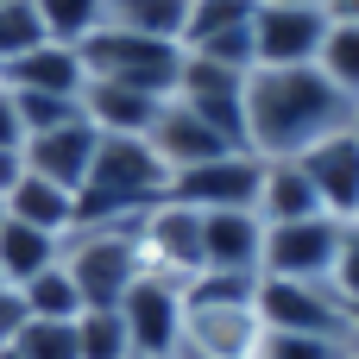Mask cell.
Instances as JSON below:
<instances>
[{"label": "cell", "instance_id": "cell-1", "mask_svg": "<svg viewBox=\"0 0 359 359\" xmlns=\"http://www.w3.org/2000/svg\"><path fill=\"white\" fill-rule=\"evenodd\" d=\"M353 101L316 69H252L246 76V151L252 158H303L316 139L347 133Z\"/></svg>", "mask_w": 359, "mask_h": 359}, {"label": "cell", "instance_id": "cell-2", "mask_svg": "<svg viewBox=\"0 0 359 359\" xmlns=\"http://www.w3.org/2000/svg\"><path fill=\"white\" fill-rule=\"evenodd\" d=\"M57 259H63L82 309H120L126 290L145 278V252H139L133 227H76Z\"/></svg>", "mask_w": 359, "mask_h": 359}, {"label": "cell", "instance_id": "cell-3", "mask_svg": "<svg viewBox=\"0 0 359 359\" xmlns=\"http://www.w3.org/2000/svg\"><path fill=\"white\" fill-rule=\"evenodd\" d=\"M76 57H82L88 82H120V88H139V95H158V101H170L177 76H183V44L139 38V32H120V25H101L95 38H82Z\"/></svg>", "mask_w": 359, "mask_h": 359}, {"label": "cell", "instance_id": "cell-4", "mask_svg": "<svg viewBox=\"0 0 359 359\" xmlns=\"http://www.w3.org/2000/svg\"><path fill=\"white\" fill-rule=\"evenodd\" d=\"M259 341H265L259 297H208V290H183L177 359H259Z\"/></svg>", "mask_w": 359, "mask_h": 359}, {"label": "cell", "instance_id": "cell-5", "mask_svg": "<svg viewBox=\"0 0 359 359\" xmlns=\"http://www.w3.org/2000/svg\"><path fill=\"white\" fill-rule=\"evenodd\" d=\"M259 322H265V334H322V341H347V303L334 297V284L259 278Z\"/></svg>", "mask_w": 359, "mask_h": 359}, {"label": "cell", "instance_id": "cell-6", "mask_svg": "<svg viewBox=\"0 0 359 359\" xmlns=\"http://www.w3.org/2000/svg\"><path fill=\"white\" fill-rule=\"evenodd\" d=\"M341 227H347V221H334V215H309V221L265 227L259 278H303V284H328L334 252H341Z\"/></svg>", "mask_w": 359, "mask_h": 359}, {"label": "cell", "instance_id": "cell-7", "mask_svg": "<svg viewBox=\"0 0 359 359\" xmlns=\"http://www.w3.org/2000/svg\"><path fill=\"white\" fill-rule=\"evenodd\" d=\"M139 252H145V271L170 278V284H189L202 278V208H183V202H151L139 215Z\"/></svg>", "mask_w": 359, "mask_h": 359}, {"label": "cell", "instance_id": "cell-8", "mask_svg": "<svg viewBox=\"0 0 359 359\" xmlns=\"http://www.w3.org/2000/svg\"><path fill=\"white\" fill-rule=\"evenodd\" d=\"M246 76L252 69H227V63H208V57H189L183 50V76H177V95L170 101H183L215 133H227L233 145H246Z\"/></svg>", "mask_w": 359, "mask_h": 359}, {"label": "cell", "instance_id": "cell-9", "mask_svg": "<svg viewBox=\"0 0 359 359\" xmlns=\"http://www.w3.org/2000/svg\"><path fill=\"white\" fill-rule=\"evenodd\" d=\"M120 322H126L133 359H177V334H183V284L145 271V278L126 290Z\"/></svg>", "mask_w": 359, "mask_h": 359}, {"label": "cell", "instance_id": "cell-10", "mask_svg": "<svg viewBox=\"0 0 359 359\" xmlns=\"http://www.w3.org/2000/svg\"><path fill=\"white\" fill-rule=\"evenodd\" d=\"M322 38H328V13L259 0V13H252V69H297V63H316Z\"/></svg>", "mask_w": 359, "mask_h": 359}, {"label": "cell", "instance_id": "cell-11", "mask_svg": "<svg viewBox=\"0 0 359 359\" xmlns=\"http://www.w3.org/2000/svg\"><path fill=\"white\" fill-rule=\"evenodd\" d=\"M259 170H265V158L221 151V158H208L196 170H177L170 177V202L202 208V215H215V208H252L259 202Z\"/></svg>", "mask_w": 359, "mask_h": 359}, {"label": "cell", "instance_id": "cell-12", "mask_svg": "<svg viewBox=\"0 0 359 359\" xmlns=\"http://www.w3.org/2000/svg\"><path fill=\"white\" fill-rule=\"evenodd\" d=\"M297 164H303L309 189H316L322 215H334V221H359V139H353V126L316 139Z\"/></svg>", "mask_w": 359, "mask_h": 359}, {"label": "cell", "instance_id": "cell-13", "mask_svg": "<svg viewBox=\"0 0 359 359\" xmlns=\"http://www.w3.org/2000/svg\"><path fill=\"white\" fill-rule=\"evenodd\" d=\"M95 145H101V133L76 114V120H63V126H50V133H32L25 145H19V158H25V170L32 177H44V183H57V189H82L88 183V164H95Z\"/></svg>", "mask_w": 359, "mask_h": 359}, {"label": "cell", "instance_id": "cell-14", "mask_svg": "<svg viewBox=\"0 0 359 359\" xmlns=\"http://www.w3.org/2000/svg\"><path fill=\"white\" fill-rule=\"evenodd\" d=\"M145 145L158 151V164H164L170 177H177V170H196V164H208V158H221V151H246V145H233L227 133H215L202 114H189L183 101H164V107H158Z\"/></svg>", "mask_w": 359, "mask_h": 359}, {"label": "cell", "instance_id": "cell-15", "mask_svg": "<svg viewBox=\"0 0 359 359\" xmlns=\"http://www.w3.org/2000/svg\"><path fill=\"white\" fill-rule=\"evenodd\" d=\"M0 88H19V95H57V101H82L88 88V69L69 44H32L25 57L0 63Z\"/></svg>", "mask_w": 359, "mask_h": 359}, {"label": "cell", "instance_id": "cell-16", "mask_svg": "<svg viewBox=\"0 0 359 359\" xmlns=\"http://www.w3.org/2000/svg\"><path fill=\"white\" fill-rule=\"evenodd\" d=\"M265 221L252 208H215L202 215V271H259Z\"/></svg>", "mask_w": 359, "mask_h": 359}, {"label": "cell", "instance_id": "cell-17", "mask_svg": "<svg viewBox=\"0 0 359 359\" xmlns=\"http://www.w3.org/2000/svg\"><path fill=\"white\" fill-rule=\"evenodd\" d=\"M252 215H259L265 227H284V221H309V215H322V202H316V189H309V177H303L297 158H265Z\"/></svg>", "mask_w": 359, "mask_h": 359}, {"label": "cell", "instance_id": "cell-18", "mask_svg": "<svg viewBox=\"0 0 359 359\" xmlns=\"http://www.w3.org/2000/svg\"><path fill=\"white\" fill-rule=\"evenodd\" d=\"M158 95H139V88H120V82H88L82 88V120L95 126V133H133V139H145L151 133V120H158Z\"/></svg>", "mask_w": 359, "mask_h": 359}, {"label": "cell", "instance_id": "cell-19", "mask_svg": "<svg viewBox=\"0 0 359 359\" xmlns=\"http://www.w3.org/2000/svg\"><path fill=\"white\" fill-rule=\"evenodd\" d=\"M6 215L25 221V227H38V233H57V240L76 233V196L57 189V183H44V177H32V170L6 189Z\"/></svg>", "mask_w": 359, "mask_h": 359}, {"label": "cell", "instance_id": "cell-20", "mask_svg": "<svg viewBox=\"0 0 359 359\" xmlns=\"http://www.w3.org/2000/svg\"><path fill=\"white\" fill-rule=\"evenodd\" d=\"M57 252H63V240L57 233H38V227H25V221H0V284L6 290H19L25 278H38L44 265H57Z\"/></svg>", "mask_w": 359, "mask_h": 359}, {"label": "cell", "instance_id": "cell-21", "mask_svg": "<svg viewBox=\"0 0 359 359\" xmlns=\"http://www.w3.org/2000/svg\"><path fill=\"white\" fill-rule=\"evenodd\" d=\"M101 25H120V32H139V38L183 44V32H189V0H107Z\"/></svg>", "mask_w": 359, "mask_h": 359}, {"label": "cell", "instance_id": "cell-22", "mask_svg": "<svg viewBox=\"0 0 359 359\" xmlns=\"http://www.w3.org/2000/svg\"><path fill=\"white\" fill-rule=\"evenodd\" d=\"M19 303H25V316H38V322H76V316H82V297H76L63 259L44 265L38 278H25V284H19Z\"/></svg>", "mask_w": 359, "mask_h": 359}, {"label": "cell", "instance_id": "cell-23", "mask_svg": "<svg viewBox=\"0 0 359 359\" xmlns=\"http://www.w3.org/2000/svg\"><path fill=\"white\" fill-rule=\"evenodd\" d=\"M316 69H322L347 101H359V19H328V38H322V50H316Z\"/></svg>", "mask_w": 359, "mask_h": 359}, {"label": "cell", "instance_id": "cell-24", "mask_svg": "<svg viewBox=\"0 0 359 359\" xmlns=\"http://www.w3.org/2000/svg\"><path fill=\"white\" fill-rule=\"evenodd\" d=\"M38 6V25H44V38L50 44H82V38H95L101 32V13H107V0H32Z\"/></svg>", "mask_w": 359, "mask_h": 359}, {"label": "cell", "instance_id": "cell-25", "mask_svg": "<svg viewBox=\"0 0 359 359\" xmlns=\"http://www.w3.org/2000/svg\"><path fill=\"white\" fill-rule=\"evenodd\" d=\"M76 347H82V359H133L120 309H82L76 316Z\"/></svg>", "mask_w": 359, "mask_h": 359}, {"label": "cell", "instance_id": "cell-26", "mask_svg": "<svg viewBox=\"0 0 359 359\" xmlns=\"http://www.w3.org/2000/svg\"><path fill=\"white\" fill-rule=\"evenodd\" d=\"M259 0H189V32H183V50L202 44V38H221V32H240L252 25Z\"/></svg>", "mask_w": 359, "mask_h": 359}, {"label": "cell", "instance_id": "cell-27", "mask_svg": "<svg viewBox=\"0 0 359 359\" xmlns=\"http://www.w3.org/2000/svg\"><path fill=\"white\" fill-rule=\"evenodd\" d=\"M13 353L19 359H82L76 322H38V316H25L19 334H13Z\"/></svg>", "mask_w": 359, "mask_h": 359}, {"label": "cell", "instance_id": "cell-28", "mask_svg": "<svg viewBox=\"0 0 359 359\" xmlns=\"http://www.w3.org/2000/svg\"><path fill=\"white\" fill-rule=\"evenodd\" d=\"M32 44H44V25H38V6H32V0H0V63L25 57Z\"/></svg>", "mask_w": 359, "mask_h": 359}, {"label": "cell", "instance_id": "cell-29", "mask_svg": "<svg viewBox=\"0 0 359 359\" xmlns=\"http://www.w3.org/2000/svg\"><path fill=\"white\" fill-rule=\"evenodd\" d=\"M13 95V107H19V126H25V139L32 133H50V126H63V120H76L82 114V101H57V95H19V88H6Z\"/></svg>", "mask_w": 359, "mask_h": 359}, {"label": "cell", "instance_id": "cell-30", "mask_svg": "<svg viewBox=\"0 0 359 359\" xmlns=\"http://www.w3.org/2000/svg\"><path fill=\"white\" fill-rule=\"evenodd\" d=\"M347 341H322V334H265L259 359H341Z\"/></svg>", "mask_w": 359, "mask_h": 359}, {"label": "cell", "instance_id": "cell-31", "mask_svg": "<svg viewBox=\"0 0 359 359\" xmlns=\"http://www.w3.org/2000/svg\"><path fill=\"white\" fill-rule=\"evenodd\" d=\"M328 284H334V297H341V303H359V221L341 227V252H334Z\"/></svg>", "mask_w": 359, "mask_h": 359}, {"label": "cell", "instance_id": "cell-32", "mask_svg": "<svg viewBox=\"0 0 359 359\" xmlns=\"http://www.w3.org/2000/svg\"><path fill=\"white\" fill-rule=\"evenodd\" d=\"M25 145V126H19V107H13V95L0 88V151H19Z\"/></svg>", "mask_w": 359, "mask_h": 359}, {"label": "cell", "instance_id": "cell-33", "mask_svg": "<svg viewBox=\"0 0 359 359\" xmlns=\"http://www.w3.org/2000/svg\"><path fill=\"white\" fill-rule=\"evenodd\" d=\"M19 322H25V303H19V290H6V284H0V347L19 334Z\"/></svg>", "mask_w": 359, "mask_h": 359}, {"label": "cell", "instance_id": "cell-34", "mask_svg": "<svg viewBox=\"0 0 359 359\" xmlns=\"http://www.w3.org/2000/svg\"><path fill=\"white\" fill-rule=\"evenodd\" d=\"M19 177H25V158H19V151H0V202H6V189H13Z\"/></svg>", "mask_w": 359, "mask_h": 359}, {"label": "cell", "instance_id": "cell-35", "mask_svg": "<svg viewBox=\"0 0 359 359\" xmlns=\"http://www.w3.org/2000/svg\"><path fill=\"white\" fill-rule=\"evenodd\" d=\"M328 19H359V0H328Z\"/></svg>", "mask_w": 359, "mask_h": 359}, {"label": "cell", "instance_id": "cell-36", "mask_svg": "<svg viewBox=\"0 0 359 359\" xmlns=\"http://www.w3.org/2000/svg\"><path fill=\"white\" fill-rule=\"evenodd\" d=\"M347 347L359 353V303H347Z\"/></svg>", "mask_w": 359, "mask_h": 359}, {"label": "cell", "instance_id": "cell-37", "mask_svg": "<svg viewBox=\"0 0 359 359\" xmlns=\"http://www.w3.org/2000/svg\"><path fill=\"white\" fill-rule=\"evenodd\" d=\"M278 6H309V13H328V0H278Z\"/></svg>", "mask_w": 359, "mask_h": 359}, {"label": "cell", "instance_id": "cell-38", "mask_svg": "<svg viewBox=\"0 0 359 359\" xmlns=\"http://www.w3.org/2000/svg\"><path fill=\"white\" fill-rule=\"evenodd\" d=\"M0 359H19V353H13V341H6V347H0Z\"/></svg>", "mask_w": 359, "mask_h": 359}, {"label": "cell", "instance_id": "cell-39", "mask_svg": "<svg viewBox=\"0 0 359 359\" xmlns=\"http://www.w3.org/2000/svg\"><path fill=\"white\" fill-rule=\"evenodd\" d=\"M353 139H359V101H353Z\"/></svg>", "mask_w": 359, "mask_h": 359}, {"label": "cell", "instance_id": "cell-40", "mask_svg": "<svg viewBox=\"0 0 359 359\" xmlns=\"http://www.w3.org/2000/svg\"><path fill=\"white\" fill-rule=\"evenodd\" d=\"M341 359H359V353H353V347H347V353H341Z\"/></svg>", "mask_w": 359, "mask_h": 359}]
</instances>
